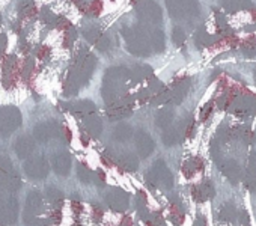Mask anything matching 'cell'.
Returning <instances> with one entry per match:
<instances>
[{
    "label": "cell",
    "mask_w": 256,
    "mask_h": 226,
    "mask_svg": "<svg viewBox=\"0 0 256 226\" xmlns=\"http://www.w3.org/2000/svg\"><path fill=\"white\" fill-rule=\"evenodd\" d=\"M246 187L252 192L256 190V152H252L248 157L247 169H246Z\"/></svg>",
    "instance_id": "obj_1"
},
{
    "label": "cell",
    "mask_w": 256,
    "mask_h": 226,
    "mask_svg": "<svg viewBox=\"0 0 256 226\" xmlns=\"http://www.w3.org/2000/svg\"><path fill=\"white\" fill-rule=\"evenodd\" d=\"M222 172L223 175L232 182V184H236L238 180H240V168L236 164V162L234 160H226L223 164H222Z\"/></svg>",
    "instance_id": "obj_2"
},
{
    "label": "cell",
    "mask_w": 256,
    "mask_h": 226,
    "mask_svg": "<svg viewBox=\"0 0 256 226\" xmlns=\"http://www.w3.org/2000/svg\"><path fill=\"white\" fill-rule=\"evenodd\" d=\"M234 217H235V208H234V205H230V204L223 205L222 212H220V218L222 220H232Z\"/></svg>",
    "instance_id": "obj_3"
}]
</instances>
